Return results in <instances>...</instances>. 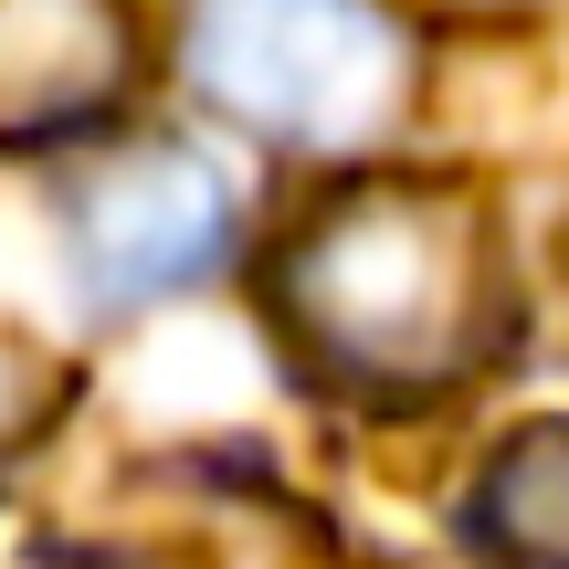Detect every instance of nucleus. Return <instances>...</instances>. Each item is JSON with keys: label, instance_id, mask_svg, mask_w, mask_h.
Segmentation results:
<instances>
[{"label": "nucleus", "instance_id": "nucleus-1", "mask_svg": "<svg viewBox=\"0 0 569 569\" xmlns=\"http://www.w3.org/2000/svg\"><path fill=\"white\" fill-rule=\"evenodd\" d=\"M274 317L348 390H432L486 338V222L432 180H348L296 222Z\"/></svg>", "mask_w": 569, "mask_h": 569}, {"label": "nucleus", "instance_id": "nucleus-2", "mask_svg": "<svg viewBox=\"0 0 569 569\" xmlns=\"http://www.w3.org/2000/svg\"><path fill=\"white\" fill-rule=\"evenodd\" d=\"M190 84L274 148H369L411 96L380 0H190Z\"/></svg>", "mask_w": 569, "mask_h": 569}, {"label": "nucleus", "instance_id": "nucleus-3", "mask_svg": "<svg viewBox=\"0 0 569 569\" xmlns=\"http://www.w3.org/2000/svg\"><path fill=\"white\" fill-rule=\"evenodd\" d=\"M63 232H74V274L96 306H159L180 284H201L232 243V190L201 148H117L74 180L63 201Z\"/></svg>", "mask_w": 569, "mask_h": 569}, {"label": "nucleus", "instance_id": "nucleus-4", "mask_svg": "<svg viewBox=\"0 0 569 569\" xmlns=\"http://www.w3.org/2000/svg\"><path fill=\"white\" fill-rule=\"evenodd\" d=\"M138 84L127 0H0V148H53L106 127Z\"/></svg>", "mask_w": 569, "mask_h": 569}, {"label": "nucleus", "instance_id": "nucleus-5", "mask_svg": "<svg viewBox=\"0 0 569 569\" xmlns=\"http://www.w3.org/2000/svg\"><path fill=\"white\" fill-rule=\"evenodd\" d=\"M475 528L517 569H569V422L517 432L475 486Z\"/></svg>", "mask_w": 569, "mask_h": 569}, {"label": "nucleus", "instance_id": "nucleus-6", "mask_svg": "<svg viewBox=\"0 0 569 569\" xmlns=\"http://www.w3.org/2000/svg\"><path fill=\"white\" fill-rule=\"evenodd\" d=\"M453 11H528V0H453Z\"/></svg>", "mask_w": 569, "mask_h": 569}, {"label": "nucleus", "instance_id": "nucleus-7", "mask_svg": "<svg viewBox=\"0 0 569 569\" xmlns=\"http://www.w3.org/2000/svg\"><path fill=\"white\" fill-rule=\"evenodd\" d=\"M84 569H159V559H84Z\"/></svg>", "mask_w": 569, "mask_h": 569}]
</instances>
